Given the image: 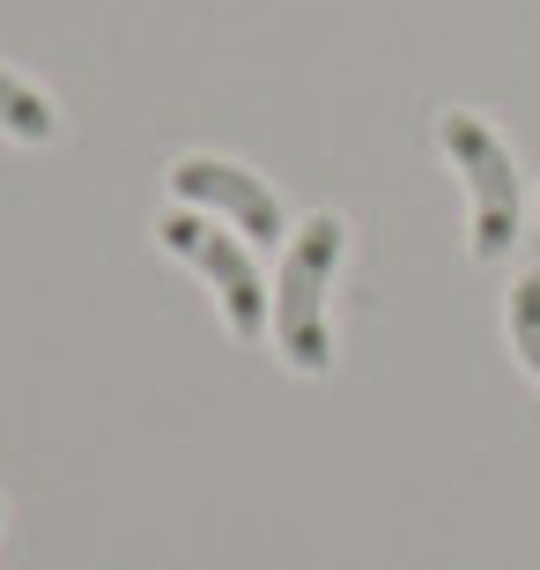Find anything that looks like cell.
Here are the masks:
<instances>
[{
    "label": "cell",
    "mask_w": 540,
    "mask_h": 570,
    "mask_svg": "<svg viewBox=\"0 0 540 570\" xmlns=\"http://www.w3.org/2000/svg\"><path fill=\"white\" fill-rule=\"evenodd\" d=\"M511 341H519L526 371L540 379V275H526L519 289H511Z\"/></svg>",
    "instance_id": "6"
},
{
    "label": "cell",
    "mask_w": 540,
    "mask_h": 570,
    "mask_svg": "<svg viewBox=\"0 0 540 570\" xmlns=\"http://www.w3.org/2000/svg\"><path fill=\"white\" fill-rule=\"evenodd\" d=\"M436 141H444V156L467 170V193H474V253L497 259L503 245L519 237V215H526L519 170H511V156H503L497 134L481 127V119H467V111H444Z\"/></svg>",
    "instance_id": "2"
},
{
    "label": "cell",
    "mask_w": 540,
    "mask_h": 570,
    "mask_svg": "<svg viewBox=\"0 0 540 570\" xmlns=\"http://www.w3.org/2000/svg\"><path fill=\"white\" fill-rule=\"evenodd\" d=\"M341 267V223L333 215H312L296 230L289 259H282V289H274V334H282V356L296 371H326V275Z\"/></svg>",
    "instance_id": "1"
},
{
    "label": "cell",
    "mask_w": 540,
    "mask_h": 570,
    "mask_svg": "<svg viewBox=\"0 0 540 570\" xmlns=\"http://www.w3.org/2000/svg\"><path fill=\"white\" fill-rule=\"evenodd\" d=\"M0 127L16 134V141H52V105H45L30 82L0 75Z\"/></svg>",
    "instance_id": "5"
},
{
    "label": "cell",
    "mask_w": 540,
    "mask_h": 570,
    "mask_svg": "<svg viewBox=\"0 0 540 570\" xmlns=\"http://www.w3.org/2000/svg\"><path fill=\"white\" fill-rule=\"evenodd\" d=\"M156 237H164L178 259H193V267L223 289V312H229V326H237V334H259V326H267V289H259V267H252L245 245H229V230H215L200 208H178V215H164V223H156Z\"/></svg>",
    "instance_id": "3"
},
{
    "label": "cell",
    "mask_w": 540,
    "mask_h": 570,
    "mask_svg": "<svg viewBox=\"0 0 540 570\" xmlns=\"http://www.w3.org/2000/svg\"><path fill=\"white\" fill-rule=\"evenodd\" d=\"M170 186L186 193L193 208H215V215H229L245 237H259V245H274L282 237V200H274L252 170H237V164H215V156H186V164L170 170Z\"/></svg>",
    "instance_id": "4"
}]
</instances>
